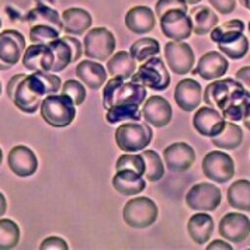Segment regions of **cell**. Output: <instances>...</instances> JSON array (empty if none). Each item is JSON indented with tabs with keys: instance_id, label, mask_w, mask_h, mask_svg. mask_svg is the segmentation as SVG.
I'll return each mask as SVG.
<instances>
[{
	"instance_id": "27",
	"label": "cell",
	"mask_w": 250,
	"mask_h": 250,
	"mask_svg": "<svg viewBox=\"0 0 250 250\" xmlns=\"http://www.w3.org/2000/svg\"><path fill=\"white\" fill-rule=\"evenodd\" d=\"M107 72L111 78H125L131 79V76L137 72V61L129 52L118 51L108 58L107 61Z\"/></svg>"
},
{
	"instance_id": "56",
	"label": "cell",
	"mask_w": 250,
	"mask_h": 250,
	"mask_svg": "<svg viewBox=\"0 0 250 250\" xmlns=\"http://www.w3.org/2000/svg\"><path fill=\"white\" fill-rule=\"evenodd\" d=\"M0 27H1V20H0Z\"/></svg>"
},
{
	"instance_id": "41",
	"label": "cell",
	"mask_w": 250,
	"mask_h": 250,
	"mask_svg": "<svg viewBox=\"0 0 250 250\" xmlns=\"http://www.w3.org/2000/svg\"><path fill=\"white\" fill-rule=\"evenodd\" d=\"M62 94L69 96L76 105H82L84 100H86V89L82 84L79 80H68L63 83L62 89H61Z\"/></svg>"
},
{
	"instance_id": "19",
	"label": "cell",
	"mask_w": 250,
	"mask_h": 250,
	"mask_svg": "<svg viewBox=\"0 0 250 250\" xmlns=\"http://www.w3.org/2000/svg\"><path fill=\"white\" fill-rule=\"evenodd\" d=\"M229 69L228 59L221 52L209 51L198 61V65L191 70L193 75H198L204 80H216L224 78Z\"/></svg>"
},
{
	"instance_id": "24",
	"label": "cell",
	"mask_w": 250,
	"mask_h": 250,
	"mask_svg": "<svg viewBox=\"0 0 250 250\" xmlns=\"http://www.w3.org/2000/svg\"><path fill=\"white\" fill-rule=\"evenodd\" d=\"M63 31L68 35L84 34L91 27L90 13L80 7H70L62 13Z\"/></svg>"
},
{
	"instance_id": "30",
	"label": "cell",
	"mask_w": 250,
	"mask_h": 250,
	"mask_svg": "<svg viewBox=\"0 0 250 250\" xmlns=\"http://www.w3.org/2000/svg\"><path fill=\"white\" fill-rule=\"evenodd\" d=\"M245 31V24L242 20H229L227 23L221 24V25H216L215 28L209 33L211 40L221 45V44H228L233 40H236L238 37L243 34Z\"/></svg>"
},
{
	"instance_id": "48",
	"label": "cell",
	"mask_w": 250,
	"mask_h": 250,
	"mask_svg": "<svg viewBox=\"0 0 250 250\" xmlns=\"http://www.w3.org/2000/svg\"><path fill=\"white\" fill-rule=\"evenodd\" d=\"M6 211H7V201H6V197L0 193V218L6 214Z\"/></svg>"
},
{
	"instance_id": "46",
	"label": "cell",
	"mask_w": 250,
	"mask_h": 250,
	"mask_svg": "<svg viewBox=\"0 0 250 250\" xmlns=\"http://www.w3.org/2000/svg\"><path fill=\"white\" fill-rule=\"evenodd\" d=\"M235 78L250 93V66H245V68L239 69L238 72H236V75H235Z\"/></svg>"
},
{
	"instance_id": "51",
	"label": "cell",
	"mask_w": 250,
	"mask_h": 250,
	"mask_svg": "<svg viewBox=\"0 0 250 250\" xmlns=\"http://www.w3.org/2000/svg\"><path fill=\"white\" fill-rule=\"evenodd\" d=\"M186 1H187V4H198V3H200V1H201V0H186Z\"/></svg>"
},
{
	"instance_id": "44",
	"label": "cell",
	"mask_w": 250,
	"mask_h": 250,
	"mask_svg": "<svg viewBox=\"0 0 250 250\" xmlns=\"http://www.w3.org/2000/svg\"><path fill=\"white\" fill-rule=\"evenodd\" d=\"M208 1L221 14H230L236 7V0H208Z\"/></svg>"
},
{
	"instance_id": "14",
	"label": "cell",
	"mask_w": 250,
	"mask_h": 250,
	"mask_svg": "<svg viewBox=\"0 0 250 250\" xmlns=\"http://www.w3.org/2000/svg\"><path fill=\"white\" fill-rule=\"evenodd\" d=\"M21 62L30 72H52L55 66V54L49 44H33L25 48Z\"/></svg>"
},
{
	"instance_id": "4",
	"label": "cell",
	"mask_w": 250,
	"mask_h": 250,
	"mask_svg": "<svg viewBox=\"0 0 250 250\" xmlns=\"http://www.w3.org/2000/svg\"><path fill=\"white\" fill-rule=\"evenodd\" d=\"M76 104L66 94H48L41 103V117L46 124L65 128L75 121Z\"/></svg>"
},
{
	"instance_id": "38",
	"label": "cell",
	"mask_w": 250,
	"mask_h": 250,
	"mask_svg": "<svg viewBox=\"0 0 250 250\" xmlns=\"http://www.w3.org/2000/svg\"><path fill=\"white\" fill-rule=\"evenodd\" d=\"M219 51L227 55L228 58L230 59H242L248 55L249 52V40L245 34H242L240 37H238L236 40L228 42V44H221L218 45Z\"/></svg>"
},
{
	"instance_id": "31",
	"label": "cell",
	"mask_w": 250,
	"mask_h": 250,
	"mask_svg": "<svg viewBox=\"0 0 250 250\" xmlns=\"http://www.w3.org/2000/svg\"><path fill=\"white\" fill-rule=\"evenodd\" d=\"M211 139H212V145H215L216 148L224 149V150H233L242 145L243 131L239 125L227 123L224 131Z\"/></svg>"
},
{
	"instance_id": "50",
	"label": "cell",
	"mask_w": 250,
	"mask_h": 250,
	"mask_svg": "<svg viewBox=\"0 0 250 250\" xmlns=\"http://www.w3.org/2000/svg\"><path fill=\"white\" fill-rule=\"evenodd\" d=\"M239 1H240V4H242V6H245V7L248 9V6H249L250 0H239Z\"/></svg>"
},
{
	"instance_id": "16",
	"label": "cell",
	"mask_w": 250,
	"mask_h": 250,
	"mask_svg": "<svg viewBox=\"0 0 250 250\" xmlns=\"http://www.w3.org/2000/svg\"><path fill=\"white\" fill-rule=\"evenodd\" d=\"M219 235L232 243L243 242L250 235V219L240 212H229L219 221Z\"/></svg>"
},
{
	"instance_id": "11",
	"label": "cell",
	"mask_w": 250,
	"mask_h": 250,
	"mask_svg": "<svg viewBox=\"0 0 250 250\" xmlns=\"http://www.w3.org/2000/svg\"><path fill=\"white\" fill-rule=\"evenodd\" d=\"M203 173L207 179L219 184H225L235 174V163L225 152L212 150L207 153L203 159Z\"/></svg>"
},
{
	"instance_id": "35",
	"label": "cell",
	"mask_w": 250,
	"mask_h": 250,
	"mask_svg": "<svg viewBox=\"0 0 250 250\" xmlns=\"http://www.w3.org/2000/svg\"><path fill=\"white\" fill-rule=\"evenodd\" d=\"M160 52V44L158 40L155 38H141L135 41L131 49H129V54L135 58L137 62H144L149 58H153L155 55H158Z\"/></svg>"
},
{
	"instance_id": "6",
	"label": "cell",
	"mask_w": 250,
	"mask_h": 250,
	"mask_svg": "<svg viewBox=\"0 0 250 250\" xmlns=\"http://www.w3.org/2000/svg\"><path fill=\"white\" fill-rule=\"evenodd\" d=\"M159 209L153 200L148 197H135L126 201L123 209L125 224L135 229H144L155 224Z\"/></svg>"
},
{
	"instance_id": "25",
	"label": "cell",
	"mask_w": 250,
	"mask_h": 250,
	"mask_svg": "<svg viewBox=\"0 0 250 250\" xmlns=\"http://www.w3.org/2000/svg\"><path fill=\"white\" fill-rule=\"evenodd\" d=\"M113 187L123 195H137L145 190L146 182L137 171L123 169L114 174Z\"/></svg>"
},
{
	"instance_id": "7",
	"label": "cell",
	"mask_w": 250,
	"mask_h": 250,
	"mask_svg": "<svg viewBox=\"0 0 250 250\" xmlns=\"http://www.w3.org/2000/svg\"><path fill=\"white\" fill-rule=\"evenodd\" d=\"M132 82L144 84L146 89L155 91L166 90L170 84V73L162 58L153 57L141 65L131 76Z\"/></svg>"
},
{
	"instance_id": "45",
	"label": "cell",
	"mask_w": 250,
	"mask_h": 250,
	"mask_svg": "<svg viewBox=\"0 0 250 250\" xmlns=\"http://www.w3.org/2000/svg\"><path fill=\"white\" fill-rule=\"evenodd\" d=\"M63 40L68 41L72 51H73V62H78L82 58V42L78 38H75L73 35H65Z\"/></svg>"
},
{
	"instance_id": "37",
	"label": "cell",
	"mask_w": 250,
	"mask_h": 250,
	"mask_svg": "<svg viewBox=\"0 0 250 250\" xmlns=\"http://www.w3.org/2000/svg\"><path fill=\"white\" fill-rule=\"evenodd\" d=\"M142 156L145 159L146 167H145V177L149 182H158L165 174V165L160 159V156L155 150H144Z\"/></svg>"
},
{
	"instance_id": "33",
	"label": "cell",
	"mask_w": 250,
	"mask_h": 250,
	"mask_svg": "<svg viewBox=\"0 0 250 250\" xmlns=\"http://www.w3.org/2000/svg\"><path fill=\"white\" fill-rule=\"evenodd\" d=\"M142 111L139 110V105L129 104V105H115L107 110L105 120L108 124H118L125 121H141Z\"/></svg>"
},
{
	"instance_id": "34",
	"label": "cell",
	"mask_w": 250,
	"mask_h": 250,
	"mask_svg": "<svg viewBox=\"0 0 250 250\" xmlns=\"http://www.w3.org/2000/svg\"><path fill=\"white\" fill-rule=\"evenodd\" d=\"M49 46L52 48L54 54H55V66L52 69L54 73L62 72L63 69H66L70 63H73V51L69 45L68 41L62 38H57L51 42H48Z\"/></svg>"
},
{
	"instance_id": "17",
	"label": "cell",
	"mask_w": 250,
	"mask_h": 250,
	"mask_svg": "<svg viewBox=\"0 0 250 250\" xmlns=\"http://www.w3.org/2000/svg\"><path fill=\"white\" fill-rule=\"evenodd\" d=\"M142 117L145 121L152 126L163 128L170 124L173 110H171L170 103L165 97L160 96H150L145 100L142 107Z\"/></svg>"
},
{
	"instance_id": "54",
	"label": "cell",
	"mask_w": 250,
	"mask_h": 250,
	"mask_svg": "<svg viewBox=\"0 0 250 250\" xmlns=\"http://www.w3.org/2000/svg\"><path fill=\"white\" fill-rule=\"evenodd\" d=\"M248 27H249V33H250V21H249V25H248Z\"/></svg>"
},
{
	"instance_id": "42",
	"label": "cell",
	"mask_w": 250,
	"mask_h": 250,
	"mask_svg": "<svg viewBox=\"0 0 250 250\" xmlns=\"http://www.w3.org/2000/svg\"><path fill=\"white\" fill-rule=\"evenodd\" d=\"M173 9H180L184 12H188V4L186 0H158L155 6V14L158 19H160L163 13L173 10Z\"/></svg>"
},
{
	"instance_id": "5",
	"label": "cell",
	"mask_w": 250,
	"mask_h": 250,
	"mask_svg": "<svg viewBox=\"0 0 250 250\" xmlns=\"http://www.w3.org/2000/svg\"><path fill=\"white\" fill-rule=\"evenodd\" d=\"M115 144L125 153L144 150L153 139V131L148 123L129 121L120 125L115 131Z\"/></svg>"
},
{
	"instance_id": "29",
	"label": "cell",
	"mask_w": 250,
	"mask_h": 250,
	"mask_svg": "<svg viewBox=\"0 0 250 250\" xmlns=\"http://www.w3.org/2000/svg\"><path fill=\"white\" fill-rule=\"evenodd\" d=\"M229 205L239 211H250V180L242 179L229 186L227 191Z\"/></svg>"
},
{
	"instance_id": "43",
	"label": "cell",
	"mask_w": 250,
	"mask_h": 250,
	"mask_svg": "<svg viewBox=\"0 0 250 250\" xmlns=\"http://www.w3.org/2000/svg\"><path fill=\"white\" fill-rule=\"evenodd\" d=\"M41 250H68L69 246L68 243L63 240V239L58 238V236H51V238H46L41 246Z\"/></svg>"
},
{
	"instance_id": "21",
	"label": "cell",
	"mask_w": 250,
	"mask_h": 250,
	"mask_svg": "<svg viewBox=\"0 0 250 250\" xmlns=\"http://www.w3.org/2000/svg\"><path fill=\"white\" fill-rule=\"evenodd\" d=\"M203 96V87L194 79H183L177 83L174 90V100L186 113H191L198 108Z\"/></svg>"
},
{
	"instance_id": "1",
	"label": "cell",
	"mask_w": 250,
	"mask_h": 250,
	"mask_svg": "<svg viewBox=\"0 0 250 250\" xmlns=\"http://www.w3.org/2000/svg\"><path fill=\"white\" fill-rule=\"evenodd\" d=\"M62 89L61 78L51 72H33L31 75H16L7 84V96L14 105L25 114H34L44 97L57 94Z\"/></svg>"
},
{
	"instance_id": "10",
	"label": "cell",
	"mask_w": 250,
	"mask_h": 250,
	"mask_svg": "<svg viewBox=\"0 0 250 250\" xmlns=\"http://www.w3.org/2000/svg\"><path fill=\"white\" fill-rule=\"evenodd\" d=\"M160 20V30L171 41H184L193 34V23L187 12L173 9L163 13Z\"/></svg>"
},
{
	"instance_id": "32",
	"label": "cell",
	"mask_w": 250,
	"mask_h": 250,
	"mask_svg": "<svg viewBox=\"0 0 250 250\" xmlns=\"http://www.w3.org/2000/svg\"><path fill=\"white\" fill-rule=\"evenodd\" d=\"M25 19H27L30 25L45 24V25H51V27L57 28L59 31L63 30L62 17H59L57 10H54L52 7H48V6H37L35 9H33L27 14Z\"/></svg>"
},
{
	"instance_id": "15",
	"label": "cell",
	"mask_w": 250,
	"mask_h": 250,
	"mask_svg": "<svg viewBox=\"0 0 250 250\" xmlns=\"http://www.w3.org/2000/svg\"><path fill=\"white\" fill-rule=\"evenodd\" d=\"M227 125V120L214 107H201L193 117L194 129L203 137L214 138L219 135Z\"/></svg>"
},
{
	"instance_id": "55",
	"label": "cell",
	"mask_w": 250,
	"mask_h": 250,
	"mask_svg": "<svg viewBox=\"0 0 250 250\" xmlns=\"http://www.w3.org/2000/svg\"><path fill=\"white\" fill-rule=\"evenodd\" d=\"M248 9H249V10H250V3H249V6H248Z\"/></svg>"
},
{
	"instance_id": "2",
	"label": "cell",
	"mask_w": 250,
	"mask_h": 250,
	"mask_svg": "<svg viewBox=\"0 0 250 250\" xmlns=\"http://www.w3.org/2000/svg\"><path fill=\"white\" fill-rule=\"evenodd\" d=\"M207 105L214 107L230 123L243 121L250 110V93L236 79H216L204 91Z\"/></svg>"
},
{
	"instance_id": "8",
	"label": "cell",
	"mask_w": 250,
	"mask_h": 250,
	"mask_svg": "<svg viewBox=\"0 0 250 250\" xmlns=\"http://www.w3.org/2000/svg\"><path fill=\"white\" fill-rule=\"evenodd\" d=\"M115 37L105 27H96L91 28L84 35L83 41V51L84 55L93 61H108L115 51Z\"/></svg>"
},
{
	"instance_id": "12",
	"label": "cell",
	"mask_w": 250,
	"mask_h": 250,
	"mask_svg": "<svg viewBox=\"0 0 250 250\" xmlns=\"http://www.w3.org/2000/svg\"><path fill=\"white\" fill-rule=\"evenodd\" d=\"M25 51V38L17 30H3L0 33V70L14 66Z\"/></svg>"
},
{
	"instance_id": "13",
	"label": "cell",
	"mask_w": 250,
	"mask_h": 250,
	"mask_svg": "<svg viewBox=\"0 0 250 250\" xmlns=\"http://www.w3.org/2000/svg\"><path fill=\"white\" fill-rule=\"evenodd\" d=\"M167 66L176 75H187L193 70L195 57L191 46L183 41H170L165 45Z\"/></svg>"
},
{
	"instance_id": "23",
	"label": "cell",
	"mask_w": 250,
	"mask_h": 250,
	"mask_svg": "<svg viewBox=\"0 0 250 250\" xmlns=\"http://www.w3.org/2000/svg\"><path fill=\"white\" fill-rule=\"evenodd\" d=\"M76 76L89 89L97 90L107 82L108 72L104 69L102 63L94 62L91 59H84L76 66Z\"/></svg>"
},
{
	"instance_id": "22",
	"label": "cell",
	"mask_w": 250,
	"mask_h": 250,
	"mask_svg": "<svg viewBox=\"0 0 250 250\" xmlns=\"http://www.w3.org/2000/svg\"><path fill=\"white\" fill-rule=\"evenodd\" d=\"M156 14L146 6H134L125 14V25L134 34H146L155 28Z\"/></svg>"
},
{
	"instance_id": "52",
	"label": "cell",
	"mask_w": 250,
	"mask_h": 250,
	"mask_svg": "<svg viewBox=\"0 0 250 250\" xmlns=\"http://www.w3.org/2000/svg\"><path fill=\"white\" fill-rule=\"evenodd\" d=\"M1 159H3V152H1V149H0V165H1Z\"/></svg>"
},
{
	"instance_id": "53",
	"label": "cell",
	"mask_w": 250,
	"mask_h": 250,
	"mask_svg": "<svg viewBox=\"0 0 250 250\" xmlns=\"http://www.w3.org/2000/svg\"><path fill=\"white\" fill-rule=\"evenodd\" d=\"M0 94H1V83H0Z\"/></svg>"
},
{
	"instance_id": "18",
	"label": "cell",
	"mask_w": 250,
	"mask_h": 250,
	"mask_svg": "<svg viewBox=\"0 0 250 250\" xmlns=\"http://www.w3.org/2000/svg\"><path fill=\"white\" fill-rule=\"evenodd\" d=\"M163 160L169 170L186 171L194 165L195 152L186 142H174L163 150Z\"/></svg>"
},
{
	"instance_id": "28",
	"label": "cell",
	"mask_w": 250,
	"mask_h": 250,
	"mask_svg": "<svg viewBox=\"0 0 250 250\" xmlns=\"http://www.w3.org/2000/svg\"><path fill=\"white\" fill-rule=\"evenodd\" d=\"M190 19L193 23V33L197 35L209 34L219 23L216 13L207 6L193 7L190 10Z\"/></svg>"
},
{
	"instance_id": "40",
	"label": "cell",
	"mask_w": 250,
	"mask_h": 250,
	"mask_svg": "<svg viewBox=\"0 0 250 250\" xmlns=\"http://www.w3.org/2000/svg\"><path fill=\"white\" fill-rule=\"evenodd\" d=\"M145 167H146V163H145V159L142 155H128V153L120 156L117 160V165H115L117 170L128 169V170L137 171L141 176L145 174Z\"/></svg>"
},
{
	"instance_id": "36",
	"label": "cell",
	"mask_w": 250,
	"mask_h": 250,
	"mask_svg": "<svg viewBox=\"0 0 250 250\" xmlns=\"http://www.w3.org/2000/svg\"><path fill=\"white\" fill-rule=\"evenodd\" d=\"M20 240V228L12 219H0V250L14 249Z\"/></svg>"
},
{
	"instance_id": "3",
	"label": "cell",
	"mask_w": 250,
	"mask_h": 250,
	"mask_svg": "<svg viewBox=\"0 0 250 250\" xmlns=\"http://www.w3.org/2000/svg\"><path fill=\"white\" fill-rule=\"evenodd\" d=\"M146 87L137 82H128L125 78H111L103 89V107L105 111L115 105H141L146 100Z\"/></svg>"
},
{
	"instance_id": "49",
	"label": "cell",
	"mask_w": 250,
	"mask_h": 250,
	"mask_svg": "<svg viewBox=\"0 0 250 250\" xmlns=\"http://www.w3.org/2000/svg\"><path fill=\"white\" fill-rule=\"evenodd\" d=\"M243 125L248 128L250 131V110H249V113H248V115L245 117V120H243Z\"/></svg>"
},
{
	"instance_id": "47",
	"label": "cell",
	"mask_w": 250,
	"mask_h": 250,
	"mask_svg": "<svg viewBox=\"0 0 250 250\" xmlns=\"http://www.w3.org/2000/svg\"><path fill=\"white\" fill-rule=\"evenodd\" d=\"M215 249L232 250V246H230L228 242H224V240H214L212 243H209V245L207 246V250H215Z\"/></svg>"
},
{
	"instance_id": "26",
	"label": "cell",
	"mask_w": 250,
	"mask_h": 250,
	"mask_svg": "<svg viewBox=\"0 0 250 250\" xmlns=\"http://www.w3.org/2000/svg\"><path fill=\"white\" fill-rule=\"evenodd\" d=\"M187 230L190 238L197 245H205L214 232V219L211 215L205 214L203 211H198V214H194L188 219Z\"/></svg>"
},
{
	"instance_id": "9",
	"label": "cell",
	"mask_w": 250,
	"mask_h": 250,
	"mask_svg": "<svg viewBox=\"0 0 250 250\" xmlns=\"http://www.w3.org/2000/svg\"><path fill=\"white\" fill-rule=\"evenodd\" d=\"M222 201V193L215 184L198 183L186 194V204L193 211H215Z\"/></svg>"
},
{
	"instance_id": "39",
	"label": "cell",
	"mask_w": 250,
	"mask_h": 250,
	"mask_svg": "<svg viewBox=\"0 0 250 250\" xmlns=\"http://www.w3.org/2000/svg\"><path fill=\"white\" fill-rule=\"evenodd\" d=\"M59 30L45 25V24H34L30 27V41L33 44H48L59 38Z\"/></svg>"
},
{
	"instance_id": "20",
	"label": "cell",
	"mask_w": 250,
	"mask_h": 250,
	"mask_svg": "<svg viewBox=\"0 0 250 250\" xmlns=\"http://www.w3.org/2000/svg\"><path fill=\"white\" fill-rule=\"evenodd\" d=\"M7 163L10 170L19 177H30L38 169V159L35 153L24 145H17L10 150Z\"/></svg>"
}]
</instances>
